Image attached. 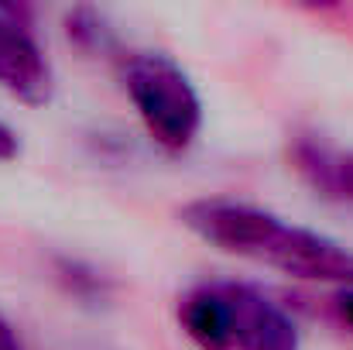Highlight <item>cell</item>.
I'll return each instance as SVG.
<instances>
[{
  "label": "cell",
  "instance_id": "7",
  "mask_svg": "<svg viewBox=\"0 0 353 350\" xmlns=\"http://www.w3.org/2000/svg\"><path fill=\"white\" fill-rule=\"evenodd\" d=\"M17 155H21V137H17V130L0 120V162H14Z\"/></svg>",
  "mask_w": 353,
  "mask_h": 350
},
{
  "label": "cell",
  "instance_id": "10",
  "mask_svg": "<svg viewBox=\"0 0 353 350\" xmlns=\"http://www.w3.org/2000/svg\"><path fill=\"white\" fill-rule=\"evenodd\" d=\"M59 350H117V347L97 344V340H72V344H65V347H59Z\"/></svg>",
  "mask_w": 353,
  "mask_h": 350
},
{
  "label": "cell",
  "instance_id": "6",
  "mask_svg": "<svg viewBox=\"0 0 353 350\" xmlns=\"http://www.w3.org/2000/svg\"><path fill=\"white\" fill-rule=\"evenodd\" d=\"M65 35H69V41H76V45L86 48V52H103V48H110V41H114V35H110L103 14H97L93 7H76V10H69V14H65Z\"/></svg>",
  "mask_w": 353,
  "mask_h": 350
},
{
  "label": "cell",
  "instance_id": "8",
  "mask_svg": "<svg viewBox=\"0 0 353 350\" xmlns=\"http://www.w3.org/2000/svg\"><path fill=\"white\" fill-rule=\"evenodd\" d=\"M0 350H24L21 344V337H17V330L10 327V320L0 313Z\"/></svg>",
  "mask_w": 353,
  "mask_h": 350
},
{
  "label": "cell",
  "instance_id": "5",
  "mask_svg": "<svg viewBox=\"0 0 353 350\" xmlns=\"http://www.w3.org/2000/svg\"><path fill=\"white\" fill-rule=\"evenodd\" d=\"M295 168L326 196L353 203V151H340L319 141L295 144Z\"/></svg>",
  "mask_w": 353,
  "mask_h": 350
},
{
  "label": "cell",
  "instance_id": "4",
  "mask_svg": "<svg viewBox=\"0 0 353 350\" xmlns=\"http://www.w3.org/2000/svg\"><path fill=\"white\" fill-rule=\"evenodd\" d=\"M0 90L24 107H48L55 97L52 59L14 7H0Z\"/></svg>",
  "mask_w": 353,
  "mask_h": 350
},
{
  "label": "cell",
  "instance_id": "1",
  "mask_svg": "<svg viewBox=\"0 0 353 350\" xmlns=\"http://www.w3.org/2000/svg\"><path fill=\"white\" fill-rule=\"evenodd\" d=\"M179 220L189 233L223 254L274 268L299 282L353 289V251L347 244L292 224L264 206L230 196H203L185 203Z\"/></svg>",
  "mask_w": 353,
  "mask_h": 350
},
{
  "label": "cell",
  "instance_id": "9",
  "mask_svg": "<svg viewBox=\"0 0 353 350\" xmlns=\"http://www.w3.org/2000/svg\"><path fill=\"white\" fill-rule=\"evenodd\" d=\"M336 313H340V320L353 330V289H340V295H336Z\"/></svg>",
  "mask_w": 353,
  "mask_h": 350
},
{
  "label": "cell",
  "instance_id": "3",
  "mask_svg": "<svg viewBox=\"0 0 353 350\" xmlns=\"http://www.w3.org/2000/svg\"><path fill=\"white\" fill-rule=\"evenodd\" d=\"M120 86L144 124L148 137L168 151L185 155L203 130V97L192 76L165 52H127L120 59Z\"/></svg>",
  "mask_w": 353,
  "mask_h": 350
},
{
  "label": "cell",
  "instance_id": "2",
  "mask_svg": "<svg viewBox=\"0 0 353 350\" xmlns=\"http://www.w3.org/2000/svg\"><path fill=\"white\" fill-rule=\"evenodd\" d=\"M175 313L199 350H302L299 323L247 282H199L179 299Z\"/></svg>",
  "mask_w": 353,
  "mask_h": 350
}]
</instances>
